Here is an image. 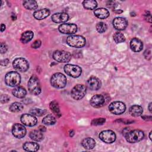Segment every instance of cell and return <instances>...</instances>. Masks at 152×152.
I'll list each match as a JSON object with an SVG mask.
<instances>
[{
	"instance_id": "obj_1",
	"label": "cell",
	"mask_w": 152,
	"mask_h": 152,
	"mask_svg": "<svg viewBox=\"0 0 152 152\" xmlns=\"http://www.w3.org/2000/svg\"><path fill=\"white\" fill-rule=\"evenodd\" d=\"M50 84L53 87L56 88H64L66 84V78L62 73H55L51 77Z\"/></svg>"
},
{
	"instance_id": "obj_2",
	"label": "cell",
	"mask_w": 152,
	"mask_h": 152,
	"mask_svg": "<svg viewBox=\"0 0 152 152\" xmlns=\"http://www.w3.org/2000/svg\"><path fill=\"white\" fill-rule=\"evenodd\" d=\"M126 140L130 143H136L141 141L144 137V133L140 129L129 131L125 135Z\"/></svg>"
},
{
	"instance_id": "obj_3",
	"label": "cell",
	"mask_w": 152,
	"mask_h": 152,
	"mask_svg": "<svg viewBox=\"0 0 152 152\" xmlns=\"http://www.w3.org/2000/svg\"><path fill=\"white\" fill-rule=\"evenodd\" d=\"M66 43L71 47L80 48L85 46L86 40L82 36L71 35L66 38Z\"/></svg>"
},
{
	"instance_id": "obj_4",
	"label": "cell",
	"mask_w": 152,
	"mask_h": 152,
	"mask_svg": "<svg viewBox=\"0 0 152 152\" xmlns=\"http://www.w3.org/2000/svg\"><path fill=\"white\" fill-rule=\"evenodd\" d=\"M21 81V77L19 73L15 71H10L5 76V83L10 87H17Z\"/></svg>"
},
{
	"instance_id": "obj_5",
	"label": "cell",
	"mask_w": 152,
	"mask_h": 152,
	"mask_svg": "<svg viewBox=\"0 0 152 152\" xmlns=\"http://www.w3.org/2000/svg\"><path fill=\"white\" fill-rule=\"evenodd\" d=\"M28 88L29 91L34 94L38 95L41 92V86L39 80L35 75H32L28 82Z\"/></svg>"
},
{
	"instance_id": "obj_6",
	"label": "cell",
	"mask_w": 152,
	"mask_h": 152,
	"mask_svg": "<svg viewBox=\"0 0 152 152\" xmlns=\"http://www.w3.org/2000/svg\"><path fill=\"white\" fill-rule=\"evenodd\" d=\"M86 93V87L83 84L75 85L71 91V97L76 100H79L83 99Z\"/></svg>"
},
{
	"instance_id": "obj_7",
	"label": "cell",
	"mask_w": 152,
	"mask_h": 152,
	"mask_svg": "<svg viewBox=\"0 0 152 152\" xmlns=\"http://www.w3.org/2000/svg\"><path fill=\"white\" fill-rule=\"evenodd\" d=\"M64 69L67 75L73 78L79 77L82 72V69L79 66L73 64H66Z\"/></svg>"
},
{
	"instance_id": "obj_8",
	"label": "cell",
	"mask_w": 152,
	"mask_h": 152,
	"mask_svg": "<svg viewBox=\"0 0 152 152\" xmlns=\"http://www.w3.org/2000/svg\"><path fill=\"white\" fill-rule=\"evenodd\" d=\"M53 58L59 62H68L71 59V55L69 52L65 50H55L53 53Z\"/></svg>"
},
{
	"instance_id": "obj_9",
	"label": "cell",
	"mask_w": 152,
	"mask_h": 152,
	"mask_svg": "<svg viewBox=\"0 0 152 152\" xmlns=\"http://www.w3.org/2000/svg\"><path fill=\"white\" fill-rule=\"evenodd\" d=\"M109 111L114 115H121L125 112L126 110L125 104L119 101L112 102L109 106Z\"/></svg>"
},
{
	"instance_id": "obj_10",
	"label": "cell",
	"mask_w": 152,
	"mask_h": 152,
	"mask_svg": "<svg viewBox=\"0 0 152 152\" xmlns=\"http://www.w3.org/2000/svg\"><path fill=\"white\" fill-rule=\"evenodd\" d=\"M12 66L15 70L20 72H25L29 68L28 62L23 58H15L13 61Z\"/></svg>"
},
{
	"instance_id": "obj_11",
	"label": "cell",
	"mask_w": 152,
	"mask_h": 152,
	"mask_svg": "<svg viewBox=\"0 0 152 152\" xmlns=\"http://www.w3.org/2000/svg\"><path fill=\"white\" fill-rule=\"evenodd\" d=\"M99 137L102 141L107 144L112 143L116 140V134L111 130H105L100 132Z\"/></svg>"
},
{
	"instance_id": "obj_12",
	"label": "cell",
	"mask_w": 152,
	"mask_h": 152,
	"mask_svg": "<svg viewBox=\"0 0 152 152\" xmlns=\"http://www.w3.org/2000/svg\"><path fill=\"white\" fill-rule=\"evenodd\" d=\"M58 30L62 34H72L77 31V26L75 24L64 23L59 26Z\"/></svg>"
},
{
	"instance_id": "obj_13",
	"label": "cell",
	"mask_w": 152,
	"mask_h": 152,
	"mask_svg": "<svg viewBox=\"0 0 152 152\" xmlns=\"http://www.w3.org/2000/svg\"><path fill=\"white\" fill-rule=\"evenodd\" d=\"M12 135L17 138H22L26 134V129L21 124H15L12 128Z\"/></svg>"
},
{
	"instance_id": "obj_14",
	"label": "cell",
	"mask_w": 152,
	"mask_h": 152,
	"mask_svg": "<svg viewBox=\"0 0 152 152\" xmlns=\"http://www.w3.org/2000/svg\"><path fill=\"white\" fill-rule=\"evenodd\" d=\"M21 121L26 126H33L36 125L37 122V119L35 117V116L31 114L25 113L21 115Z\"/></svg>"
},
{
	"instance_id": "obj_15",
	"label": "cell",
	"mask_w": 152,
	"mask_h": 152,
	"mask_svg": "<svg viewBox=\"0 0 152 152\" xmlns=\"http://www.w3.org/2000/svg\"><path fill=\"white\" fill-rule=\"evenodd\" d=\"M105 102L106 99L102 94H96L93 96L90 100V104L96 108L102 107L105 104Z\"/></svg>"
},
{
	"instance_id": "obj_16",
	"label": "cell",
	"mask_w": 152,
	"mask_h": 152,
	"mask_svg": "<svg viewBox=\"0 0 152 152\" xmlns=\"http://www.w3.org/2000/svg\"><path fill=\"white\" fill-rule=\"evenodd\" d=\"M128 23L125 18L118 17L113 19V26L114 28L118 30H123L127 26Z\"/></svg>"
},
{
	"instance_id": "obj_17",
	"label": "cell",
	"mask_w": 152,
	"mask_h": 152,
	"mask_svg": "<svg viewBox=\"0 0 152 152\" xmlns=\"http://www.w3.org/2000/svg\"><path fill=\"white\" fill-rule=\"evenodd\" d=\"M88 87L91 90H99L102 85L100 80L95 77H91L88 78L87 82Z\"/></svg>"
},
{
	"instance_id": "obj_18",
	"label": "cell",
	"mask_w": 152,
	"mask_h": 152,
	"mask_svg": "<svg viewBox=\"0 0 152 152\" xmlns=\"http://www.w3.org/2000/svg\"><path fill=\"white\" fill-rule=\"evenodd\" d=\"M69 18L68 15L65 12H58L52 15V20L56 23L66 22Z\"/></svg>"
},
{
	"instance_id": "obj_19",
	"label": "cell",
	"mask_w": 152,
	"mask_h": 152,
	"mask_svg": "<svg viewBox=\"0 0 152 152\" xmlns=\"http://www.w3.org/2000/svg\"><path fill=\"white\" fill-rule=\"evenodd\" d=\"M130 48L135 52H140L143 48V43L138 38H133L130 42Z\"/></svg>"
},
{
	"instance_id": "obj_20",
	"label": "cell",
	"mask_w": 152,
	"mask_h": 152,
	"mask_svg": "<svg viewBox=\"0 0 152 152\" xmlns=\"http://www.w3.org/2000/svg\"><path fill=\"white\" fill-rule=\"evenodd\" d=\"M49 14L50 11L47 8H43L35 11L33 13V16L36 19L40 20L46 18Z\"/></svg>"
},
{
	"instance_id": "obj_21",
	"label": "cell",
	"mask_w": 152,
	"mask_h": 152,
	"mask_svg": "<svg viewBox=\"0 0 152 152\" xmlns=\"http://www.w3.org/2000/svg\"><path fill=\"white\" fill-rule=\"evenodd\" d=\"M143 112L142 107L138 104H135L130 107L129 109V114L134 117H138L140 116Z\"/></svg>"
},
{
	"instance_id": "obj_22",
	"label": "cell",
	"mask_w": 152,
	"mask_h": 152,
	"mask_svg": "<svg viewBox=\"0 0 152 152\" xmlns=\"http://www.w3.org/2000/svg\"><path fill=\"white\" fill-rule=\"evenodd\" d=\"M94 14L97 18L100 19H105L109 16V11L103 8L96 9L94 11Z\"/></svg>"
},
{
	"instance_id": "obj_23",
	"label": "cell",
	"mask_w": 152,
	"mask_h": 152,
	"mask_svg": "<svg viewBox=\"0 0 152 152\" xmlns=\"http://www.w3.org/2000/svg\"><path fill=\"white\" fill-rule=\"evenodd\" d=\"M12 94L17 98H23L26 96L27 92L24 88L20 86L15 87L12 90Z\"/></svg>"
},
{
	"instance_id": "obj_24",
	"label": "cell",
	"mask_w": 152,
	"mask_h": 152,
	"mask_svg": "<svg viewBox=\"0 0 152 152\" xmlns=\"http://www.w3.org/2000/svg\"><path fill=\"white\" fill-rule=\"evenodd\" d=\"M81 145L84 148L90 150L93 149L94 147L96 145V142L93 138L88 137L83 140L81 142Z\"/></svg>"
},
{
	"instance_id": "obj_25",
	"label": "cell",
	"mask_w": 152,
	"mask_h": 152,
	"mask_svg": "<svg viewBox=\"0 0 152 152\" xmlns=\"http://www.w3.org/2000/svg\"><path fill=\"white\" fill-rule=\"evenodd\" d=\"M23 147V149L27 151H36L39 148V145L34 142H26Z\"/></svg>"
},
{
	"instance_id": "obj_26",
	"label": "cell",
	"mask_w": 152,
	"mask_h": 152,
	"mask_svg": "<svg viewBox=\"0 0 152 152\" xmlns=\"http://www.w3.org/2000/svg\"><path fill=\"white\" fill-rule=\"evenodd\" d=\"M30 137L31 140L36 141H40L43 139V132L38 130H33L30 132Z\"/></svg>"
},
{
	"instance_id": "obj_27",
	"label": "cell",
	"mask_w": 152,
	"mask_h": 152,
	"mask_svg": "<svg viewBox=\"0 0 152 152\" xmlns=\"http://www.w3.org/2000/svg\"><path fill=\"white\" fill-rule=\"evenodd\" d=\"M33 36H34V33L33 31H30V30L26 31L21 34L20 40L22 43H26L30 42L33 39Z\"/></svg>"
},
{
	"instance_id": "obj_28",
	"label": "cell",
	"mask_w": 152,
	"mask_h": 152,
	"mask_svg": "<svg viewBox=\"0 0 152 152\" xmlns=\"http://www.w3.org/2000/svg\"><path fill=\"white\" fill-rule=\"evenodd\" d=\"M23 6L25 8L29 10H35L38 7L36 1L33 0H26L23 1Z\"/></svg>"
},
{
	"instance_id": "obj_29",
	"label": "cell",
	"mask_w": 152,
	"mask_h": 152,
	"mask_svg": "<svg viewBox=\"0 0 152 152\" xmlns=\"http://www.w3.org/2000/svg\"><path fill=\"white\" fill-rule=\"evenodd\" d=\"M83 5L87 10H94L97 7V2L94 0H86L83 2Z\"/></svg>"
},
{
	"instance_id": "obj_30",
	"label": "cell",
	"mask_w": 152,
	"mask_h": 152,
	"mask_svg": "<svg viewBox=\"0 0 152 152\" xmlns=\"http://www.w3.org/2000/svg\"><path fill=\"white\" fill-rule=\"evenodd\" d=\"M49 107L51 110V111L56 116H61V112L59 107V105L58 103L56 101H52L50 102L49 104Z\"/></svg>"
},
{
	"instance_id": "obj_31",
	"label": "cell",
	"mask_w": 152,
	"mask_h": 152,
	"mask_svg": "<svg viewBox=\"0 0 152 152\" xmlns=\"http://www.w3.org/2000/svg\"><path fill=\"white\" fill-rule=\"evenodd\" d=\"M10 110L12 112H21L23 109V106L21 103L14 102L10 106Z\"/></svg>"
},
{
	"instance_id": "obj_32",
	"label": "cell",
	"mask_w": 152,
	"mask_h": 152,
	"mask_svg": "<svg viewBox=\"0 0 152 152\" xmlns=\"http://www.w3.org/2000/svg\"><path fill=\"white\" fill-rule=\"evenodd\" d=\"M42 122L43 124L46 125H52L55 124L56 122V119L53 115H48L43 119Z\"/></svg>"
},
{
	"instance_id": "obj_33",
	"label": "cell",
	"mask_w": 152,
	"mask_h": 152,
	"mask_svg": "<svg viewBox=\"0 0 152 152\" xmlns=\"http://www.w3.org/2000/svg\"><path fill=\"white\" fill-rule=\"evenodd\" d=\"M113 40L116 43L124 42L125 40V36L121 32H116L113 35Z\"/></svg>"
},
{
	"instance_id": "obj_34",
	"label": "cell",
	"mask_w": 152,
	"mask_h": 152,
	"mask_svg": "<svg viewBox=\"0 0 152 152\" xmlns=\"http://www.w3.org/2000/svg\"><path fill=\"white\" fill-rule=\"evenodd\" d=\"M30 113L36 116H41L45 113V110L39 109V108H33L30 110Z\"/></svg>"
},
{
	"instance_id": "obj_35",
	"label": "cell",
	"mask_w": 152,
	"mask_h": 152,
	"mask_svg": "<svg viewBox=\"0 0 152 152\" xmlns=\"http://www.w3.org/2000/svg\"><path fill=\"white\" fill-rule=\"evenodd\" d=\"M96 28L99 33H102L105 32L106 30H107V26L103 22H99L96 24Z\"/></svg>"
},
{
	"instance_id": "obj_36",
	"label": "cell",
	"mask_w": 152,
	"mask_h": 152,
	"mask_svg": "<svg viewBox=\"0 0 152 152\" xmlns=\"http://www.w3.org/2000/svg\"><path fill=\"white\" fill-rule=\"evenodd\" d=\"M105 122H106L105 118H96V119H94L91 121V124L93 125H95V126L101 125H103Z\"/></svg>"
},
{
	"instance_id": "obj_37",
	"label": "cell",
	"mask_w": 152,
	"mask_h": 152,
	"mask_svg": "<svg viewBox=\"0 0 152 152\" xmlns=\"http://www.w3.org/2000/svg\"><path fill=\"white\" fill-rule=\"evenodd\" d=\"M144 17L147 21L150 23H151V13L149 11L145 12V13L144 14Z\"/></svg>"
},
{
	"instance_id": "obj_38",
	"label": "cell",
	"mask_w": 152,
	"mask_h": 152,
	"mask_svg": "<svg viewBox=\"0 0 152 152\" xmlns=\"http://www.w3.org/2000/svg\"><path fill=\"white\" fill-rule=\"evenodd\" d=\"M40 45H41V41L40 40H36L32 43L31 47L34 49H37L40 46Z\"/></svg>"
},
{
	"instance_id": "obj_39",
	"label": "cell",
	"mask_w": 152,
	"mask_h": 152,
	"mask_svg": "<svg viewBox=\"0 0 152 152\" xmlns=\"http://www.w3.org/2000/svg\"><path fill=\"white\" fill-rule=\"evenodd\" d=\"M8 49V48H7V46L4 43H1V47H0V50H1V53L2 54V53H4L7 52Z\"/></svg>"
},
{
	"instance_id": "obj_40",
	"label": "cell",
	"mask_w": 152,
	"mask_h": 152,
	"mask_svg": "<svg viewBox=\"0 0 152 152\" xmlns=\"http://www.w3.org/2000/svg\"><path fill=\"white\" fill-rule=\"evenodd\" d=\"M10 100V97L7 95H2L1 96V102L2 103L8 102Z\"/></svg>"
},
{
	"instance_id": "obj_41",
	"label": "cell",
	"mask_w": 152,
	"mask_h": 152,
	"mask_svg": "<svg viewBox=\"0 0 152 152\" xmlns=\"http://www.w3.org/2000/svg\"><path fill=\"white\" fill-rule=\"evenodd\" d=\"M144 57L147 59H150L151 58V52L150 50H146L144 53Z\"/></svg>"
},
{
	"instance_id": "obj_42",
	"label": "cell",
	"mask_w": 152,
	"mask_h": 152,
	"mask_svg": "<svg viewBox=\"0 0 152 152\" xmlns=\"http://www.w3.org/2000/svg\"><path fill=\"white\" fill-rule=\"evenodd\" d=\"M107 6L109 8H115L116 7V4L114 1H108L107 2Z\"/></svg>"
},
{
	"instance_id": "obj_43",
	"label": "cell",
	"mask_w": 152,
	"mask_h": 152,
	"mask_svg": "<svg viewBox=\"0 0 152 152\" xmlns=\"http://www.w3.org/2000/svg\"><path fill=\"white\" fill-rule=\"evenodd\" d=\"M9 63V60L8 59H5L4 60H2L1 62V65L2 66H6Z\"/></svg>"
},
{
	"instance_id": "obj_44",
	"label": "cell",
	"mask_w": 152,
	"mask_h": 152,
	"mask_svg": "<svg viewBox=\"0 0 152 152\" xmlns=\"http://www.w3.org/2000/svg\"><path fill=\"white\" fill-rule=\"evenodd\" d=\"M142 118H143L144 120H146V121H151V116H142Z\"/></svg>"
},
{
	"instance_id": "obj_45",
	"label": "cell",
	"mask_w": 152,
	"mask_h": 152,
	"mask_svg": "<svg viewBox=\"0 0 152 152\" xmlns=\"http://www.w3.org/2000/svg\"><path fill=\"white\" fill-rule=\"evenodd\" d=\"M39 129L40 131H42V132H45V131H46V128L45 127V126H40L39 127Z\"/></svg>"
},
{
	"instance_id": "obj_46",
	"label": "cell",
	"mask_w": 152,
	"mask_h": 152,
	"mask_svg": "<svg viewBox=\"0 0 152 152\" xmlns=\"http://www.w3.org/2000/svg\"><path fill=\"white\" fill-rule=\"evenodd\" d=\"M5 26L4 24H2L1 26V31L2 32L5 30Z\"/></svg>"
},
{
	"instance_id": "obj_47",
	"label": "cell",
	"mask_w": 152,
	"mask_h": 152,
	"mask_svg": "<svg viewBox=\"0 0 152 152\" xmlns=\"http://www.w3.org/2000/svg\"><path fill=\"white\" fill-rule=\"evenodd\" d=\"M148 107L149 111H150V112H151V103H149Z\"/></svg>"
},
{
	"instance_id": "obj_48",
	"label": "cell",
	"mask_w": 152,
	"mask_h": 152,
	"mask_svg": "<svg viewBox=\"0 0 152 152\" xmlns=\"http://www.w3.org/2000/svg\"><path fill=\"white\" fill-rule=\"evenodd\" d=\"M113 11H114V12H116V13H119H119L122 12V10H113Z\"/></svg>"
},
{
	"instance_id": "obj_49",
	"label": "cell",
	"mask_w": 152,
	"mask_h": 152,
	"mask_svg": "<svg viewBox=\"0 0 152 152\" xmlns=\"http://www.w3.org/2000/svg\"><path fill=\"white\" fill-rule=\"evenodd\" d=\"M74 134V131L71 130V131H70V132H69V135H70V137H72Z\"/></svg>"
},
{
	"instance_id": "obj_50",
	"label": "cell",
	"mask_w": 152,
	"mask_h": 152,
	"mask_svg": "<svg viewBox=\"0 0 152 152\" xmlns=\"http://www.w3.org/2000/svg\"><path fill=\"white\" fill-rule=\"evenodd\" d=\"M151 131L150 132V134H149V137H150V139L151 140Z\"/></svg>"
}]
</instances>
